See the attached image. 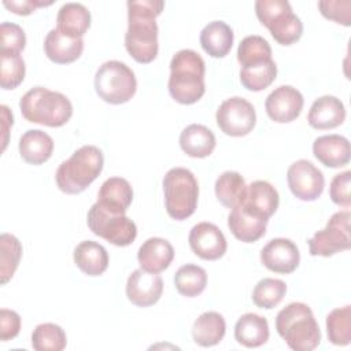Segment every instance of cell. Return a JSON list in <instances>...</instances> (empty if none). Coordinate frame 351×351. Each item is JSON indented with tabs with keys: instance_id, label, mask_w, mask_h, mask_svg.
<instances>
[{
	"instance_id": "39",
	"label": "cell",
	"mask_w": 351,
	"mask_h": 351,
	"mask_svg": "<svg viewBox=\"0 0 351 351\" xmlns=\"http://www.w3.org/2000/svg\"><path fill=\"white\" fill-rule=\"evenodd\" d=\"M0 84L3 89H15L22 84L26 73L25 60L18 52L0 51Z\"/></svg>"
},
{
	"instance_id": "31",
	"label": "cell",
	"mask_w": 351,
	"mask_h": 351,
	"mask_svg": "<svg viewBox=\"0 0 351 351\" xmlns=\"http://www.w3.org/2000/svg\"><path fill=\"white\" fill-rule=\"evenodd\" d=\"M214 191L218 202L222 206L228 208H233L243 202L247 191V184L240 173L229 170V171H223L217 178Z\"/></svg>"
},
{
	"instance_id": "1",
	"label": "cell",
	"mask_w": 351,
	"mask_h": 351,
	"mask_svg": "<svg viewBox=\"0 0 351 351\" xmlns=\"http://www.w3.org/2000/svg\"><path fill=\"white\" fill-rule=\"evenodd\" d=\"M125 47L138 63H151L159 51L156 16L165 8L160 0H129Z\"/></svg>"
},
{
	"instance_id": "19",
	"label": "cell",
	"mask_w": 351,
	"mask_h": 351,
	"mask_svg": "<svg viewBox=\"0 0 351 351\" xmlns=\"http://www.w3.org/2000/svg\"><path fill=\"white\" fill-rule=\"evenodd\" d=\"M346 119V108L336 96H321L310 107L307 121L308 125L318 130H326L340 126Z\"/></svg>"
},
{
	"instance_id": "24",
	"label": "cell",
	"mask_w": 351,
	"mask_h": 351,
	"mask_svg": "<svg viewBox=\"0 0 351 351\" xmlns=\"http://www.w3.org/2000/svg\"><path fill=\"white\" fill-rule=\"evenodd\" d=\"M90 26V12L81 3L63 4L56 15V30L73 38H82Z\"/></svg>"
},
{
	"instance_id": "45",
	"label": "cell",
	"mask_w": 351,
	"mask_h": 351,
	"mask_svg": "<svg viewBox=\"0 0 351 351\" xmlns=\"http://www.w3.org/2000/svg\"><path fill=\"white\" fill-rule=\"evenodd\" d=\"M1 111H3V130H4V140H3V151L7 147V133H8V125L12 126V112H10L7 106H1Z\"/></svg>"
},
{
	"instance_id": "13",
	"label": "cell",
	"mask_w": 351,
	"mask_h": 351,
	"mask_svg": "<svg viewBox=\"0 0 351 351\" xmlns=\"http://www.w3.org/2000/svg\"><path fill=\"white\" fill-rule=\"evenodd\" d=\"M189 247L204 261H217L226 252L228 243L221 229L211 222H199L189 232Z\"/></svg>"
},
{
	"instance_id": "40",
	"label": "cell",
	"mask_w": 351,
	"mask_h": 351,
	"mask_svg": "<svg viewBox=\"0 0 351 351\" xmlns=\"http://www.w3.org/2000/svg\"><path fill=\"white\" fill-rule=\"evenodd\" d=\"M318 8L322 16L336 23L351 25V1L350 0H322L318 1Z\"/></svg>"
},
{
	"instance_id": "33",
	"label": "cell",
	"mask_w": 351,
	"mask_h": 351,
	"mask_svg": "<svg viewBox=\"0 0 351 351\" xmlns=\"http://www.w3.org/2000/svg\"><path fill=\"white\" fill-rule=\"evenodd\" d=\"M276 75L277 66L273 59L245 66L240 70L241 85L251 92H259L266 89L276 80Z\"/></svg>"
},
{
	"instance_id": "11",
	"label": "cell",
	"mask_w": 351,
	"mask_h": 351,
	"mask_svg": "<svg viewBox=\"0 0 351 351\" xmlns=\"http://www.w3.org/2000/svg\"><path fill=\"white\" fill-rule=\"evenodd\" d=\"M218 128L228 136L241 137L247 136L256 123V114L254 106L240 97L233 96L221 103L215 114Z\"/></svg>"
},
{
	"instance_id": "20",
	"label": "cell",
	"mask_w": 351,
	"mask_h": 351,
	"mask_svg": "<svg viewBox=\"0 0 351 351\" xmlns=\"http://www.w3.org/2000/svg\"><path fill=\"white\" fill-rule=\"evenodd\" d=\"M133 200V189L122 177L107 178L97 193V204L114 214H125Z\"/></svg>"
},
{
	"instance_id": "27",
	"label": "cell",
	"mask_w": 351,
	"mask_h": 351,
	"mask_svg": "<svg viewBox=\"0 0 351 351\" xmlns=\"http://www.w3.org/2000/svg\"><path fill=\"white\" fill-rule=\"evenodd\" d=\"M215 136L204 125H188L180 134V147L191 158H207L215 148Z\"/></svg>"
},
{
	"instance_id": "44",
	"label": "cell",
	"mask_w": 351,
	"mask_h": 351,
	"mask_svg": "<svg viewBox=\"0 0 351 351\" xmlns=\"http://www.w3.org/2000/svg\"><path fill=\"white\" fill-rule=\"evenodd\" d=\"M52 1H38V0H4L3 5L16 15H30L38 7L51 5Z\"/></svg>"
},
{
	"instance_id": "30",
	"label": "cell",
	"mask_w": 351,
	"mask_h": 351,
	"mask_svg": "<svg viewBox=\"0 0 351 351\" xmlns=\"http://www.w3.org/2000/svg\"><path fill=\"white\" fill-rule=\"evenodd\" d=\"M226 332L225 318L217 311H206L200 314L192 326V337L202 347H213L218 344Z\"/></svg>"
},
{
	"instance_id": "22",
	"label": "cell",
	"mask_w": 351,
	"mask_h": 351,
	"mask_svg": "<svg viewBox=\"0 0 351 351\" xmlns=\"http://www.w3.org/2000/svg\"><path fill=\"white\" fill-rule=\"evenodd\" d=\"M84 51V40L73 38L52 29L44 40V52L49 60L58 64H67L77 60Z\"/></svg>"
},
{
	"instance_id": "3",
	"label": "cell",
	"mask_w": 351,
	"mask_h": 351,
	"mask_svg": "<svg viewBox=\"0 0 351 351\" xmlns=\"http://www.w3.org/2000/svg\"><path fill=\"white\" fill-rule=\"evenodd\" d=\"M277 333L295 351H311L321 343V330L311 308L302 302H293L278 311Z\"/></svg>"
},
{
	"instance_id": "9",
	"label": "cell",
	"mask_w": 351,
	"mask_h": 351,
	"mask_svg": "<svg viewBox=\"0 0 351 351\" xmlns=\"http://www.w3.org/2000/svg\"><path fill=\"white\" fill-rule=\"evenodd\" d=\"M88 228L93 234L117 245H130L137 236L136 223L125 214H114L95 203L86 215Z\"/></svg>"
},
{
	"instance_id": "5",
	"label": "cell",
	"mask_w": 351,
	"mask_h": 351,
	"mask_svg": "<svg viewBox=\"0 0 351 351\" xmlns=\"http://www.w3.org/2000/svg\"><path fill=\"white\" fill-rule=\"evenodd\" d=\"M104 166L103 152L95 145H82L56 170L58 188L67 195L84 192L101 173Z\"/></svg>"
},
{
	"instance_id": "43",
	"label": "cell",
	"mask_w": 351,
	"mask_h": 351,
	"mask_svg": "<svg viewBox=\"0 0 351 351\" xmlns=\"http://www.w3.org/2000/svg\"><path fill=\"white\" fill-rule=\"evenodd\" d=\"M21 330V317L16 311L1 308L0 310V340L8 341L18 336Z\"/></svg>"
},
{
	"instance_id": "25",
	"label": "cell",
	"mask_w": 351,
	"mask_h": 351,
	"mask_svg": "<svg viewBox=\"0 0 351 351\" xmlns=\"http://www.w3.org/2000/svg\"><path fill=\"white\" fill-rule=\"evenodd\" d=\"M267 221L251 215L240 204L233 207L228 217V226L232 234L243 243H254L266 233Z\"/></svg>"
},
{
	"instance_id": "34",
	"label": "cell",
	"mask_w": 351,
	"mask_h": 351,
	"mask_svg": "<svg viewBox=\"0 0 351 351\" xmlns=\"http://www.w3.org/2000/svg\"><path fill=\"white\" fill-rule=\"evenodd\" d=\"M328 339L335 346H348L351 341V306L332 310L326 317Z\"/></svg>"
},
{
	"instance_id": "17",
	"label": "cell",
	"mask_w": 351,
	"mask_h": 351,
	"mask_svg": "<svg viewBox=\"0 0 351 351\" xmlns=\"http://www.w3.org/2000/svg\"><path fill=\"white\" fill-rule=\"evenodd\" d=\"M278 203L280 196L277 189L267 181L256 180L247 185L245 196L240 206L251 215L269 221V218L277 211Z\"/></svg>"
},
{
	"instance_id": "37",
	"label": "cell",
	"mask_w": 351,
	"mask_h": 351,
	"mask_svg": "<svg viewBox=\"0 0 351 351\" xmlns=\"http://www.w3.org/2000/svg\"><path fill=\"white\" fill-rule=\"evenodd\" d=\"M271 59V48L269 43L256 34L244 37L237 48V60L241 67L256 64Z\"/></svg>"
},
{
	"instance_id": "15",
	"label": "cell",
	"mask_w": 351,
	"mask_h": 351,
	"mask_svg": "<svg viewBox=\"0 0 351 351\" xmlns=\"http://www.w3.org/2000/svg\"><path fill=\"white\" fill-rule=\"evenodd\" d=\"M261 262L270 271L289 274L299 266L300 252L292 240L277 237L262 248Z\"/></svg>"
},
{
	"instance_id": "21",
	"label": "cell",
	"mask_w": 351,
	"mask_h": 351,
	"mask_svg": "<svg viewBox=\"0 0 351 351\" xmlns=\"http://www.w3.org/2000/svg\"><path fill=\"white\" fill-rule=\"evenodd\" d=\"M174 259L173 245L162 237H149L138 248L137 261L140 267L149 273L166 270Z\"/></svg>"
},
{
	"instance_id": "42",
	"label": "cell",
	"mask_w": 351,
	"mask_h": 351,
	"mask_svg": "<svg viewBox=\"0 0 351 351\" xmlns=\"http://www.w3.org/2000/svg\"><path fill=\"white\" fill-rule=\"evenodd\" d=\"M350 184H351V171L346 170L333 177L329 188V196L332 202L344 208H350L351 196H350Z\"/></svg>"
},
{
	"instance_id": "29",
	"label": "cell",
	"mask_w": 351,
	"mask_h": 351,
	"mask_svg": "<svg viewBox=\"0 0 351 351\" xmlns=\"http://www.w3.org/2000/svg\"><path fill=\"white\" fill-rule=\"evenodd\" d=\"M233 30L223 21L207 23L200 33L202 48L213 58H223L233 45Z\"/></svg>"
},
{
	"instance_id": "41",
	"label": "cell",
	"mask_w": 351,
	"mask_h": 351,
	"mask_svg": "<svg viewBox=\"0 0 351 351\" xmlns=\"http://www.w3.org/2000/svg\"><path fill=\"white\" fill-rule=\"evenodd\" d=\"M0 44H1V51H11V52H18L25 49L26 47V36L23 29L11 22H3L0 25Z\"/></svg>"
},
{
	"instance_id": "14",
	"label": "cell",
	"mask_w": 351,
	"mask_h": 351,
	"mask_svg": "<svg viewBox=\"0 0 351 351\" xmlns=\"http://www.w3.org/2000/svg\"><path fill=\"white\" fill-rule=\"evenodd\" d=\"M303 95L291 85L276 88L265 101V110L269 118L277 123L295 121L303 110Z\"/></svg>"
},
{
	"instance_id": "36",
	"label": "cell",
	"mask_w": 351,
	"mask_h": 351,
	"mask_svg": "<svg viewBox=\"0 0 351 351\" xmlns=\"http://www.w3.org/2000/svg\"><path fill=\"white\" fill-rule=\"evenodd\" d=\"M0 277L4 285L18 269L22 256V244L14 234L3 233L0 236Z\"/></svg>"
},
{
	"instance_id": "6",
	"label": "cell",
	"mask_w": 351,
	"mask_h": 351,
	"mask_svg": "<svg viewBox=\"0 0 351 351\" xmlns=\"http://www.w3.org/2000/svg\"><path fill=\"white\" fill-rule=\"evenodd\" d=\"M162 185L169 217L176 221L189 218L199 199V185L193 173L185 167H173L165 174Z\"/></svg>"
},
{
	"instance_id": "12",
	"label": "cell",
	"mask_w": 351,
	"mask_h": 351,
	"mask_svg": "<svg viewBox=\"0 0 351 351\" xmlns=\"http://www.w3.org/2000/svg\"><path fill=\"white\" fill-rule=\"evenodd\" d=\"M287 181L293 196L303 202L318 199L325 186L322 171L307 159H299L288 167Z\"/></svg>"
},
{
	"instance_id": "35",
	"label": "cell",
	"mask_w": 351,
	"mask_h": 351,
	"mask_svg": "<svg viewBox=\"0 0 351 351\" xmlns=\"http://www.w3.org/2000/svg\"><path fill=\"white\" fill-rule=\"evenodd\" d=\"M66 344L67 336L64 330L52 322L37 325L32 333V347L36 351H62Z\"/></svg>"
},
{
	"instance_id": "2",
	"label": "cell",
	"mask_w": 351,
	"mask_h": 351,
	"mask_svg": "<svg viewBox=\"0 0 351 351\" xmlns=\"http://www.w3.org/2000/svg\"><path fill=\"white\" fill-rule=\"evenodd\" d=\"M206 64L203 58L193 49L176 52L170 62L169 93L180 104H193L206 92Z\"/></svg>"
},
{
	"instance_id": "32",
	"label": "cell",
	"mask_w": 351,
	"mask_h": 351,
	"mask_svg": "<svg viewBox=\"0 0 351 351\" xmlns=\"http://www.w3.org/2000/svg\"><path fill=\"white\" fill-rule=\"evenodd\" d=\"M174 285L180 295L195 298L206 289L207 273L197 265H184L174 274Z\"/></svg>"
},
{
	"instance_id": "10",
	"label": "cell",
	"mask_w": 351,
	"mask_h": 351,
	"mask_svg": "<svg viewBox=\"0 0 351 351\" xmlns=\"http://www.w3.org/2000/svg\"><path fill=\"white\" fill-rule=\"evenodd\" d=\"M350 218L348 210L335 213L322 230L314 233L308 240V251L313 256H332L350 250Z\"/></svg>"
},
{
	"instance_id": "16",
	"label": "cell",
	"mask_w": 351,
	"mask_h": 351,
	"mask_svg": "<svg viewBox=\"0 0 351 351\" xmlns=\"http://www.w3.org/2000/svg\"><path fill=\"white\" fill-rule=\"evenodd\" d=\"M162 292L163 280L156 273H149L140 267L128 277L126 296L134 306L149 307L160 299Z\"/></svg>"
},
{
	"instance_id": "7",
	"label": "cell",
	"mask_w": 351,
	"mask_h": 351,
	"mask_svg": "<svg viewBox=\"0 0 351 351\" xmlns=\"http://www.w3.org/2000/svg\"><path fill=\"white\" fill-rule=\"evenodd\" d=\"M255 14L273 38L281 45H292L303 34V23L285 0H258Z\"/></svg>"
},
{
	"instance_id": "26",
	"label": "cell",
	"mask_w": 351,
	"mask_h": 351,
	"mask_svg": "<svg viewBox=\"0 0 351 351\" xmlns=\"http://www.w3.org/2000/svg\"><path fill=\"white\" fill-rule=\"evenodd\" d=\"M74 263L86 276H100L108 267L107 250L92 240L81 241L73 252Z\"/></svg>"
},
{
	"instance_id": "23",
	"label": "cell",
	"mask_w": 351,
	"mask_h": 351,
	"mask_svg": "<svg viewBox=\"0 0 351 351\" xmlns=\"http://www.w3.org/2000/svg\"><path fill=\"white\" fill-rule=\"evenodd\" d=\"M19 155L29 165H43L53 152V140L40 129H30L19 138Z\"/></svg>"
},
{
	"instance_id": "4",
	"label": "cell",
	"mask_w": 351,
	"mask_h": 351,
	"mask_svg": "<svg viewBox=\"0 0 351 351\" xmlns=\"http://www.w3.org/2000/svg\"><path fill=\"white\" fill-rule=\"evenodd\" d=\"M19 108L26 121L49 128L63 126L73 115V104L69 97L44 86L29 89L21 97Z\"/></svg>"
},
{
	"instance_id": "8",
	"label": "cell",
	"mask_w": 351,
	"mask_h": 351,
	"mask_svg": "<svg viewBox=\"0 0 351 351\" xmlns=\"http://www.w3.org/2000/svg\"><path fill=\"white\" fill-rule=\"evenodd\" d=\"M136 89L137 81L134 73L123 62H104L95 74V90L106 103H128L134 96Z\"/></svg>"
},
{
	"instance_id": "38",
	"label": "cell",
	"mask_w": 351,
	"mask_h": 351,
	"mask_svg": "<svg viewBox=\"0 0 351 351\" xmlns=\"http://www.w3.org/2000/svg\"><path fill=\"white\" fill-rule=\"evenodd\" d=\"M287 293V284L278 278H262L252 291V302L259 308L276 307Z\"/></svg>"
},
{
	"instance_id": "28",
	"label": "cell",
	"mask_w": 351,
	"mask_h": 351,
	"mask_svg": "<svg viewBox=\"0 0 351 351\" xmlns=\"http://www.w3.org/2000/svg\"><path fill=\"white\" fill-rule=\"evenodd\" d=\"M269 335L267 319L254 313L243 314L234 325V339L247 348L261 347L269 340Z\"/></svg>"
},
{
	"instance_id": "18",
	"label": "cell",
	"mask_w": 351,
	"mask_h": 351,
	"mask_svg": "<svg viewBox=\"0 0 351 351\" xmlns=\"http://www.w3.org/2000/svg\"><path fill=\"white\" fill-rule=\"evenodd\" d=\"M313 154L326 167H343L350 162V141L340 134L319 136L313 143Z\"/></svg>"
}]
</instances>
